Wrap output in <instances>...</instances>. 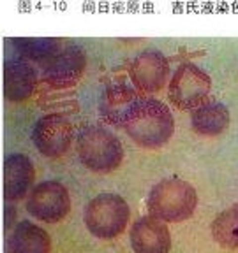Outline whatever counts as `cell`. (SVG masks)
Wrapping results in <instances>:
<instances>
[{
    "mask_svg": "<svg viewBox=\"0 0 238 253\" xmlns=\"http://www.w3.org/2000/svg\"><path fill=\"white\" fill-rule=\"evenodd\" d=\"M14 216H16V210H14V206H7L5 208V229H11L12 225V221H14Z\"/></svg>",
    "mask_w": 238,
    "mask_h": 253,
    "instance_id": "obj_18",
    "label": "cell"
},
{
    "mask_svg": "<svg viewBox=\"0 0 238 253\" xmlns=\"http://www.w3.org/2000/svg\"><path fill=\"white\" fill-rule=\"evenodd\" d=\"M123 130L138 146L155 150L164 146L171 139L175 132V120L166 104L150 97H141L123 125Z\"/></svg>",
    "mask_w": 238,
    "mask_h": 253,
    "instance_id": "obj_1",
    "label": "cell"
},
{
    "mask_svg": "<svg viewBox=\"0 0 238 253\" xmlns=\"http://www.w3.org/2000/svg\"><path fill=\"white\" fill-rule=\"evenodd\" d=\"M198 192L183 179H163L150 190L147 208L152 216L166 223H178L192 216L198 208Z\"/></svg>",
    "mask_w": 238,
    "mask_h": 253,
    "instance_id": "obj_3",
    "label": "cell"
},
{
    "mask_svg": "<svg viewBox=\"0 0 238 253\" xmlns=\"http://www.w3.org/2000/svg\"><path fill=\"white\" fill-rule=\"evenodd\" d=\"M32 139L41 155L48 158H60L71 148L72 125L60 115H46L36 122Z\"/></svg>",
    "mask_w": 238,
    "mask_h": 253,
    "instance_id": "obj_8",
    "label": "cell"
},
{
    "mask_svg": "<svg viewBox=\"0 0 238 253\" xmlns=\"http://www.w3.org/2000/svg\"><path fill=\"white\" fill-rule=\"evenodd\" d=\"M79 162L97 174L113 172L123 160V148L115 134L101 125H87L76 137Z\"/></svg>",
    "mask_w": 238,
    "mask_h": 253,
    "instance_id": "obj_2",
    "label": "cell"
},
{
    "mask_svg": "<svg viewBox=\"0 0 238 253\" xmlns=\"http://www.w3.org/2000/svg\"><path fill=\"white\" fill-rule=\"evenodd\" d=\"M212 79L194 63H182L170 81L168 95L177 109L192 111L201 106L210 95Z\"/></svg>",
    "mask_w": 238,
    "mask_h": 253,
    "instance_id": "obj_5",
    "label": "cell"
},
{
    "mask_svg": "<svg viewBox=\"0 0 238 253\" xmlns=\"http://www.w3.org/2000/svg\"><path fill=\"white\" fill-rule=\"evenodd\" d=\"M230 109L221 102H203L190 113V126L203 137H217L228 130Z\"/></svg>",
    "mask_w": 238,
    "mask_h": 253,
    "instance_id": "obj_14",
    "label": "cell"
},
{
    "mask_svg": "<svg viewBox=\"0 0 238 253\" xmlns=\"http://www.w3.org/2000/svg\"><path fill=\"white\" fill-rule=\"evenodd\" d=\"M37 84V72L25 60H7L4 65V95L11 102L30 99Z\"/></svg>",
    "mask_w": 238,
    "mask_h": 253,
    "instance_id": "obj_13",
    "label": "cell"
},
{
    "mask_svg": "<svg viewBox=\"0 0 238 253\" xmlns=\"http://www.w3.org/2000/svg\"><path fill=\"white\" fill-rule=\"evenodd\" d=\"M87 58L76 44H63L53 56L43 62V78L53 88L74 86L83 76Z\"/></svg>",
    "mask_w": 238,
    "mask_h": 253,
    "instance_id": "obj_7",
    "label": "cell"
},
{
    "mask_svg": "<svg viewBox=\"0 0 238 253\" xmlns=\"http://www.w3.org/2000/svg\"><path fill=\"white\" fill-rule=\"evenodd\" d=\"M212 236L214 239L228 250H238V204L224 210L212 221Z\"/></svg>",
    "mask_w": 238,
    "mask_h": 253,
    "instance_id": "obj_16",
    "label": "cell"
},
{
    "mask_svg": "<svg viewBox=\"0 0 238 253\" xmlns=\"http://www.w3.org/2000/svg\"><path fill=\"white\" fill-rule=\"evenodd\" d=\"M139 100H141V95L134 88L127 86V84H113L104 91L103 99H101V116L110 125L123 128Z\"/></svg>",
    "mask_w": 238,
    "mask_h": 253,
    "instance_id": "obj_12",
    "label": "cell"
},
{
    "mask_svg": "<svg viewBox=\"0 0 238 253\" xmlns=\"http://www.w3.org/2000/svg\"><path fill=\"white\" fill-rule=\"evenodd\" d=\"M25 210L30 216L44 223H59L71 211L69 190L59 181H43L28 194Z\"/></svg>",
    "mask_w": 238,
    "mask_h": 253,
    "instance_id": "obj_6",
    "label": "cell"
},
{
    "mask_svg": "<svg viewBox=\"0 0 238 253\" xmlns=\"http://www.w3.org/2000/svg\"><path fill=\"white\" fill-rule=\"evenodd\" d=\"M170 63L161 51L148 49L138 55L131 63L129 74L134 86L145 93H155L166 84Z\"/></svg>",
    "mask_w": 238,
    "mask_h": 253,
    "instance_id": "obj_9",
    "label": "cell"
},
{
    "mask_svg": "<svg viewBox=\"0 0 238 253\" xmlns=\"http://www.w3.org/2000/svg\"><path fill=\"white\" fill-rule=\"evenodd\" d=\"M9 253H52V237L32 221H20L7 241Z\"/></svg>",
    "mask_w": 238,
    "mask_h": 253,
    "instance_id": "obj_15",
    "label": "cell"
},
{
    "mask_svg": "<svg viewBox=\"0 0 238 253\" xmlns=\"http://www.w3.org/2000/svg\"><path fill=\"white\" fill-rule=\"evenodd\" d=\"M12 42L23 56L39 60L41 63L46 62L50 56H53L63 46L62 41L52 39V37H43V39L41 37H28V39H14Z\"/></svg>",
    "mask_w": 238,
    "mask_h": 253,
    "instance_id": "obj_17",
    "label": "cell"
},
{
    "mask_svg": "<svg viewBox=\"0 0 238 253\" xmlns=\"http://www.w3.org/2000/svg\"><path fill=\"white\" fill-rule=\"evenodd\" d=\"M131 218V208L117 194H101L85 208V225L97 239H115L125 230Z\"/></svg>",
    "mask_w": 238,
    "mask_h": 253,
    "instance_id": "obj_4",
    "label": "cell"
},
{
    "mask_svg": "<svg viewBox=\"0 0 238 253\" xmlns=\"http://www.w3.org/2000/svg\"><path fill=\"white\" fill-rule=\"evenodd\" d=\"M129 237L134 253H170L171 250V232L166 221L152 214L136 220Z\"/></svg>",
    "mask_w": 238,
    "mask_h": 253,
    "instance_id": "obj_10",
    "label": "cell"
},
{
    "mask_svg": "<svg viewBox=\"0 0 238 253\" xmlns=\"http://www.w3.org/2000/svg\"><path fill=\"white\" fill-rule=\"evenodd\" d=\"M36 179V167L23 153H12L4 162V197L7 202H18L28 197Z\"/></svg>",
    "mask_w": 238,
    "mask_h": 253,
    "instance_id": "obj_11",
    "label": "cell"
}]
</instances>
